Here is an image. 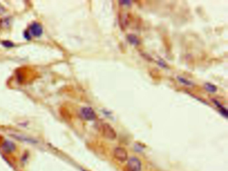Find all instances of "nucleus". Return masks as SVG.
Wrapping results in <instances>:
<instances>
[{"instance_id": "nucleus-1", "label": "nucleus", "mask_w": 228, "mask_h": 171, "mask_svg": "<svg viewBox=\"0 0 228 171\" xmlns=\"http://www.w3.org/2000/svg\"><path fill=\"white\" fill-rule=\"evenodd\" d=\"M43 33L42 27L40 23L34 22L30 26L29 31H26L24 36L26 39H30L31 36L34 37H40Z\"/></svg>"}, {"instance_id": "nucleus-2", "label": "nucleus", "mask_w": 228, "mask_h": 171, "mask_svg": "<svg viewBox=\"0 0 228 171\" xmlns=\"http://www.w3.org/2000/svg\"><path fill=\"white\" fill-rule=\"evenodd\" d=\"M101 131L104 137L109 140H114L117 138V132L109 124L103 123L102 124Z\"/></svg>"}, {"instance_id": "nucleus-3", "label": "nucleus", "mask_w": 228, "mask_h": 171, "mask_svg": "<svg viewBox=\"0 0 228 171\" xmlns=\"http://www.w3.org/2000/svg\"><path fill=\"white\" fill-rule=\"evenodd\" d=\"M80 115L83 119L89 121L94 120L96 118V114L91 107H83L80 110Z\"/></svg>"}, {"instance_id": "nucleus-4", "label": "nucleus", "mask_w": 228, "mask_h": 171, "mask_svg": "<svg viewBox=\"0 0 228 171\" xmlns=\"http://www.w3.org/2000/svg\"><path fill=\"white\" fill-rule=\"evenodd\" d=\"M114 156L118 161L125 162L128 159V153L124 148L117 147L114 151Z\"/></svg>"}, {"instance_id": "nucleus-5", "label": "nucleus", "mask_w": 228, "mask_h": 171, "mask_svg": "<svg viewBox=\"0 0 228 171\" xmlns=\"http://www.w3.org/2000/svg\"><path fill=\"white\" fill-rule=\"evenodd\" d=\"M127 169L131 171H141V162L139 159L136 157H132L128 160Z\"/></svg>"}, {"instance_id": "nucleus-6", "label": "nucleus", "mask_w": 228, "mask_h": 171, "mask_svg": "<svg viewBox=\"0 0 228 171\" xmlns=\"http://www.w3.org/2000/svg\"><path fill=\"white\" fill-rule=\"evenodd\" d=\"M2 148L6 152H12L16 150V146L13 142L9 141H5L3 143Z\"/></svg>"}, {"instance_id": "nucleus-7", "label": "nucleus", "mask_w": 228, "mask_h": 171, "mask_svg": "<svg viewBox=\"0 0 228 171\" xmlns=\"http://www.w3.org/2000/svg\"><path fill=\"white\" fill-rule=\"evenodd\" d=\"M213 102H214V104H215L217 108H218L219 111V112L221 113V114L223 115V116L224 117L227 118L228 112H227V109H226V108L224 107L223 105H222V104H221L219 103V102H218V101H217V100H213Z\"/></svg>"}, {"instance_id": "nucleus-8", "label": "nucleus", "mask_w": 228, "mask_h": 171, "mask_svg": "<svg viewBox=\"0 0 228 171\" xmlns=\"http://www.w3.org/2000/svg\"><path fill=\"white\" fill-rule=\"evenodd\" d=\"M127 40L130 44L133 45V46H138L140 44L139 39L135 34H128L127 36Z\"/></svg>"}, {"instance_id": "nucleus-9", "label": "nucleus", "mask_w": 228, "mask_h": 171, "mask_svg": "<svg viewBox=\"0 0 228 171\" xmlns=\"http://www.w3.org/2000/svg\"><path fill=\"white\" fill-rule=\"evenodd\" d=\"M204 88L207 91L209 92V93H215L217 90V88L215 85H214L213 84L209 83V82L205 84Z\"/></svg>"}, {"instance_id": "nucleus-10", "label": "nucleus", "mask_w": 228, "mask_h": 171, "mask_svg": "<svg viewBox=\"0 0 228 171\" xmlns=\"http://www.w3.org/2000/svg\"><path fill=\"white\" fill-rule=\"evenodd\" d=\"M177 80H179V82H181L183 84L185 85V86H192L194 84H193L192 82L189 81V80H188L187 79H186L183 77H182V76H177Z\"/></svg>"}, {"instance_id": "nucleus-11", "label": "nucleus", "mask_w": 228, "mask_h": 171, "mask_svg": "<svg viewBox=\"0 0 228 171\" xmlns=\"http://www.w3.org/2000/svg\"><path fill=\"white\" fill-rule=\"evenodd\" d=\"M2 44H3V46H4L5 48H12V47H13V46H14L12 42H11V41H2Z\"/></svg>"}, {"instance_id": "nucleus-12", "label": "nucleus", "mask_w": 228, "mask_h": 171, "mask_svg": "<svg viewBox=\"0 0 228 171\" xmlns=\"http://www.w3.org/2000/svg\"><path fill=\"white\" fill-rule=\"evenodd\" d=\"M119 3H121L122 5H131V1H126V0H123V1H121L119 2Z\"/></svg>"}]
</instances>
